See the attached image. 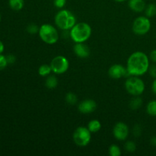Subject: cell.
<instances>
[{
  "label": "cell",
  "mask_w": 156,
  "mask_h": 156,
  "mask_svg": "<svg viewBox=\"0 0 156 156\" xmlns=\"http://www.w3.org/2000/svg\"><path fill=\"white\" fill-rule=\"evenodd\" d=\"M38 34L43 42L50 45L56 44L59 38L57 29L50 24H42L39 28Z\"/></svg>",
  "instance_id": "4"
},
{
  "label": "cell",
  "mask_w": 156,
  "mask_h": 156,
  "mask_svg": "<svg viewBox=\"0 0 156 156\" xmlns=\"http://www.w3.org/2000/svg\"><path fill=\"white\" fill-rule=\"evenodd\" d=\"M146 112L149 116L156 117V100L150 101L146 106Z\"/></svg>",
  "instance_id": "20"
},
{
  "label": "cell",
  "mask_w": 156,
  "mask_h": 156,
  "mask_svg": "<svg viewBox=\"0 0 156 156\" xmlns=\"http://www.w3.org/2000/svg\"><path fill=\"white\" fill-rule=\"evenodd\" d=\"M108 75L111 79H120L123 77H127L129 76L127 69L120 64H114L110 67L108 70Z\"/></svg>",
  "instance_id": "10"
},
{
  "label": "cell",
  "mask_w": 156,
  "mask_h": 156,
  "mask_svg": "<svg viewBox=\"0 0 156 156\" xmlns=\"http://www.w3.org/2000/svg\"><path fill=\"white\" fill-rule=\"evenodd\" d=\"M149 59L156 63V50H153L151 52L150 55H149Z\"/></svg>",
  "instance_id": "30"
},
{
  "label": "cell",
  "mask_w": 156,
  "mask_h": 156,
  "mask_svg": "<svg viewBox=\"0 0 156 156\" xmlns=\"http://www.w3.org/2000/svg\"><path fill=\"white\" fill-rule=\"evenodd\" d=\"M143 105V100L140 96H134L133 98L129 102V108L133 111L140 109Z\"/></svg>",
  "instance_id": "17"
},
{
  "label": "cell",
  "mask_w": 156,
  "mask_h": 156,
  "mask_svg": "<svg viewBox=\"0 0 156 156\" xmlns=\"http://www.w3.org/2000/svg\"><path fill=\"white\" fill-rule=\"evenodd\" d=\"M97 109V103L93 99H86L79 103L78 110L84 114H88L94 112Z\"/></svg>",
  "instance_id": "11"
},
{
  "label": "cell",
  "mask_w": 156,
  "mask_h": 156,
  "mask_svg": "<svg viewBox=\"0 0 156 156\" xmlns=\"http://www.w3.org/2000/svg\"><path fill=\"white\" fill-rule=\"evenodd\" d=\"M75 54L79 58H87L90 55V50L85 43H76L73 47Z\"/></svg>",
  "instance_id": "12"
},
{
  "label": "cell",
  "mask_w": 156,
  "mask_h": 156,
  "mask_svg": "<svg viewBox=\"0 0 156 156\" xmlns=\"http://www.w3.org/2000/svg\"><path fill=\"white\" fill-rule=\"evenodd\" d=\"M150 143L153 146H156V136H152L150 139Z\"/></svg>",
  "instance_id": "32"
},
{
  "label": "cell",
  "mask_w": 156,
  "mask_h": 156,
  "mask_svg": "<svg viewBox=\"0 0 156 156\" xmlns=\"http://www.w3.org/2000/svg\"><path fill=\"white\" fill-rule=\"evenodd\" d=\"M128 5L131 10L137 13L143 12L146 7L144 0H129Z\"/></svg>",
  "instance_id": "13"
},
{
  "label": "cell",
  "mask_w": 156,
  "mask_h": 156,
  "mask_svg": "<svg viewBox=\"0 0 156 156\" xmlns=\"http://www.w3.org/2000/svg\"><path fill=\"white\" fill-rule=\"evenodd\" d=\"M6 59H7L8 63L9 64H13L15 63L16 61V57L14 56L13 54H9L6 56Z\"/></svg>",
  "instance_id": "28"
},
{
  "label": "cell",
  "mask_w": 156,
  "mask_h": 156,
  "mask_svg": "<svg viewBox=\"0 0 156 156\" xmlns=\"http://www.w3.org/2000/svg\"><path fill=\"white\" fill-rule=\"evenodd\" d=\"M9 7L14 11H21L24 8V0H9Z\"/></svg>",
  "instance_id": "15"
},
{
  "label": "cell",
  "mask_w": 156,
  "mask_h": 156,
  "mask_svg": "<svg viewBox=\"0 0 156 156\" xmlns=\"http://www.w3.org/2000/svg\"><path fill=\"white\" fill-rule=\"evenodd\" d=\"M73 139L76 146L85 147L90 143L91 140V133L88 127L79 126L73 133Z\"/></svg>",
  "instance_id": "6"
},
{
  "label": "cell",
  "mask_w": 156,
  "mask_h": 156,
  "mask_svg": "<svg viewBox=\"0 0 156 156\" xmlns=\"http://www.w3.org/2000/svg\"><path fill=\"white\" fill-rule=\"evenodd\" d=\"M141 132H142V129L140 125H136L133 128L134 134H135L136 136H140V134H141Z\"/></svg>",
  "instance_id": "29"
},
{
  "label": "cell",
  "mask_w": 156,
  "mask_h": 156,
  "mask_svg": "<svg viewBox=\"0 0 156 156\" xmlns=\"http://www.w3.org/2000/svg\"><path fill=\"white\" fill-rule=\"evenodd\" d=\"M125 88L129 94L134 96H140L144 92L146 85L143 79L139 76H132L125 82Z\"/></svg>",
  "instance_id": "5"
},
{
  "label": "cell",
  "mask_w": 156,
  "mask_h": 156,
  "mask_svg": "<svg viewBox=\"0 0 156 156\" xmlns=\"http://www.w3.org/2000/svg\"><path fill=\"white\" fill-rule=\"evenodd\" d=\"M65 100L66 101V103H68L69 105H76L78 101V98L76 96V94L73 92H69L66 94L65 96Z\"/></svg>",
  "instance_id": "21"
},
{
  "label": "cell",
  "mask_w": 156,
  "mask_h": 156,
  "mask_svg": "<svg viewBox=\"0 0 156 156\" xmlns=\"http://www.w3.org/2000/svg\"><path fill=\"white\" fill-rule=\"evenodd\" d=\"M108 152H109L110 155L111 156H120L122 154L120 148L115 144H113L110 146Z\"/></svg>",
  "instance_id": "22"
},
{
  "label": "cell",
  "mask_w": 156,
  "mask_h": 156,
  "mask_svg": "<svg viewBox=\"0 0 156 156\" xmlns=\"http://www.w3.org/2000/svg\"><path fill=\"white\" fill-rule=\"evenodd\" d=\"M145 15L148 18H152L156 15V5L154 3H151L146 5V9L144 10Z\"/></svg>",
  "instance_id": "19"
},
{
  "label": "cell",
  "mask_w": 156,
  "mask_h": 156,
  "mask_svg": "<svg viewBox=\"0 0 156 156\" xmlns=\"http://www.w3.org/2000/svg\"><path fill=\"white\" fill-rule=\"evenodd\" d=\"M40 27H38L37 24H30L27 27V33L30 34H35L39 32Z\"/></svg>",
  "instance_id": "24"
},
{
  "label": "cell",
  "mask_w": 156,
  "mask_h": 156,
  "mask_svg": "<svg viewBox=\"0 0 156 156\" xmlns=\"http://www.w3.org/2000/svg\"><path fill=\"white\" fill-rule=\"evenodd\" d=\"M151 21L149 18L146 16H140L134 20L133 23V31L140 36L146 34L151 29Z\"/></svg>",
  "instance_id": "7"
},
{
  "label": "cell",
  "mask_w": 156,
  "mask_h": 156,
  "mask_svg": "<svg viewBox=\"0 0 156 156\" xmlns=\"http://www.w3.org/2000/svg\"><path fill=\"white\" fill-rule=\"evenodd\" d=\"M51 72V66L48 64H43L38 69V74H39V76H42V77H47V76H50Z\"/></svg>",
  "instance_id": "18"
},
{
  "label": "cell",
  "mask_w": 156,
  "mask_h": 156,
  "mask_svg": "<svg viewBox=\"0 0 156 156\" xmlns=\"http://www.w3.org/2000/svg\"><path fill=\"white\" fill-rule=\"evenodd\" d=\"M52 72L55 74L61 75L66 73L69 67V62L68 59L64 56H56L52 59L50 62Z\"/></svg>",
  "instance_id": "8"
},
{
  "label": "cell",
  "mask_w": 156,
  "mask_h": 156,
  "mask_svg": "<svg viewBox=\"0 0 156 156\" xmlns=\"http://www.w3.org/2000/svg\"><path fill=\"white\" fill-rule=\"evenodd\" d=\"M124 149L126 152H134L136 149V143L133 141H127L124 144Z\"/></svg>",
  "instance_id": "23"
},
{
  "label": "cell",
  "mask_w": 156,
  "mask_h": 156,
  "mask_svg": "<svg viewBox=\"0 0 156 156\" xmlns=\"http://www.w3.org/2000/svg\"><path fill=\"white\" fill-rule=\"evenodd\" d=\"M114 1L117 2H123L126 1V0H114Z\"/></svg>",
  "instance_id": "34"
},
{
  "label": "cell",
  "mask_w": 156,
  "mask_h": 156,
  "mask_svg": "<svg viewBox=\"0 0 156 156\" xmlns=\"http://www.w3.org/2000/svg\"><path fill=\"white\" fill-rule=\"evenodd\" d=\"M152 91L154 94H156V78L154 79L152 83Z\"/></svg>",
  "instance_id": "31"
},
{
  "label": "cell",
  "mask_w": 156,
  "mask_h": 156,
  "mask_svg": "<svg viewBox=\"0 0 156 156\" xmlns=\"http://www.w3.org/2000/svg\"><path fill=\"white\" fill-rule=\"evenodd\" d=\"M150 62L147 55L142 51L133 53L126 62V69L129 76H141L149 71Z\"/></svg>",
  "instance_id": "1"
},
{
  "label": "cell",
  "mask_w": 156,
  "mask_h": 156,
  "mask_svg": "<svg viewBox=\"0 0 156 156\" xmlns=\"http://www.w3.org/2000/svg\"><path fill=\"white\" fill-rule=\"evenodd\" d=\"M150 74V76L152 77H153L154 79L156 78V66L155 65H152V66H149V71H148Z\"/></svg>",
  "instance_id": "27"
},
{
  "label": "cell",
  "mask_w": 156,
  "mask_h": 156,
  "mask_svg": "<svg viewBox=\"0 0 156 156\" xmlns=\"http://www.w3.org/2000/svg\"><path fill=\"white\" fill-rule=\"evenodd\" d=\"M66 3V0H53V5L58 9H62Z\"/></svg>",
  "instance_id": "26"
},
{
  "label": "cell",
  "mask_w": 156,
  "mask_h": 156,
  "mask_svg": "<svg viewBox=\"0 0 156 156\" xmlns=\"http://www.w3.org/2000/svg\"><path fill=\"white\" fill-rule=\"evenodd\" d=\"M56 27L62 30H69L76 24L74 14L67 9H62L56 13L54 18Z\"/></svg>",
  "instance_id": "3"
},
{
  "label": "cell",
  "mask_w": 156,
  "mask_h": 156,
  "mask_svg": "<svg viewBox=\"0 0 156 156\" xmlns=\"http://www.w3.org/2000/svg\"><path fill=\"white\" fill-rule=\"evenodd\" d=\"M4 50H5L4 44H3V43L0 41V54H2V53H3Z\"/></svg>",
  "instance_id": "33"
},
{
  "label": "cell",
  "mask_w": 156,
  "mask_h": 156,
  "mask_svg": "<svg viewBox=\"0 0 156 156\" xmlns=\"http://www.w3.org/2000/svg\"><path fill=\"white\" fill-rule=\"evenodd\" d=\"M8 61L6 59V56L0 54V70H2L8 66Z\"/></svg>",
  "instance_id": "25"
},
{
  "label": "cell",
  "mask_w": 156,
  "mask_h": 156,
  "mask_svg": "<svg viewBox=\"0 0 156 156\" xmlns=\"http://www.w3.org/2000/svg\"><path fill=\"white\" fill-rule=\"evenodd\" d=\"M129 133V129L127 125L123 122H118L113 128V135L116 140L119 141H124L127 139Z\"/></svg>",
  "instance_id": "9"
},
{
  "label": "cell",
  "mask_w": 156,
  "mask_h": 156,
  "mask_svg": "<svg viewBox=\"0 0 156 156\" xmlns=\"http://www.w3.org/2000/svg\"><path fill=\"white\" fill-rule=\"evenodd\" d=\"M58 85V79L55 76H48L45 80V86L49 89H53Z\"/></svg>",
  "instance_id": "16"
},
{
  "label": "cell",
  "mask_w": 156,
  "mask_h": 156,
  "mask_svg": "<svg viewBox=\"0 0 156 156\" xmlns=\"http://www.w3.org/2000/svg\"><path fill=\"white\" fill-rule=\"evenodd\" d=\"M0 21H1V14H0Z\"/></svg>",
  "instance_id": "35"
},
{
  "label": "cell",
  "mask_w": 156,
  "mask_h": 156,
  "mask_svg": "<svg viewBox=\"0 0 156 156\" xmlns=\"http://www.w3.org/2000/svg\"><path fill=\"white\" fill-rule=\"evenodd\" d=\"M92 29L86 22L76 23L69 30V36L75 43H85L91 36Z\"/></svg>",
  "instance_id": "2"
},
{
  "label": "cell",
  "mask_w": 156,
  "mask_h": 156,
  "mask_svg": "<svg viewBox=\"0 0 156 156\" xmlns=\"http://www.w3.org/2000/svg\"><path fill=\"white\" fill-rule=\"evenodd\" d=\"M87 127H88V129H89L91 133H98L101 129V123L98 120L94 119V120L88 122Z\"/></svg>",
  "instance_id": "14"
}]
</instances>
